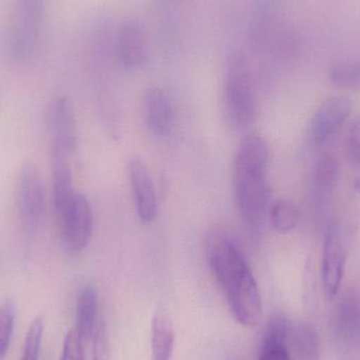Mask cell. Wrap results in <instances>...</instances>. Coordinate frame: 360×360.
Instances as JSON below:
<instances>
[{
  "label": "cell",
  "instance_id": "6da1fadb",
  "mask_svg": "<svg viewBox=\"0 0 360 360\" xmlns=\"http://www.w3.org/2000/svg\"><path fill=\"white\" fill-rule=\"evenodd\" d=\"M207 259L236 321L245 327L257 326L262 315V296L236 241L226 233H213L207 243Z\"/></svg>",
  "mask_w": 360,
  "mask_h": 360
},
{
  "label": "cell",
  "instance_id": "7a4b0ae2",
  "mask_svg": "<svg viewBox=\"0 0 360 360\" xmlns=\"http://www.w3.org/2000/svg\"><path fill=\"white\" fill-rule=\"evenodd\" d=\"M269 148L264 137H245L234 160L235 197L243 224L253 238H258L266 219L269 202Z\"/></svg>",
  "mask_w": 360,
  "mask_h": 360
},
{
  "label": "cell",
  "instance_id": "3957f363",
  "mask_svg": "<svg viewBox=\"0 0 360 360\" xmlns=\"http://www.w3.org/2000/svg\"><path fill=\"white\" fill-rule=\"evenodd\" d=\"M226 108L233 128H248L253 122L255 99L249 65L245 56L235 54L229 63L226 80Z\"/></svg>",
  "mask_w": 360,
  "mask_h": 360
},
{
  "label": "cell",
  "instance_id": "277c9868",
  "mask_svg": "<svg viewBox=\"0 0 360 360\" xmlns=\"http://www.w3.org/2000/svg\"><path fill=\"white\" fill-rule=\"evenodd\" d=\"M44 186L37 167L25 165L19 172L16 184V211L21 226L32 235L42 219L44 212Z\"/></svg>",
  "mask_w": 360,
  "mask_h": 360
},
{
  "label": "cell",
  "instance_id": "5b68a950",
  "mask_svg": "<svg viewBox=\"0 0 360 360\" xmlns=\"http://www.w3.org/2000/svg\"><path fill=\"white\" fill-rule=\"evenodd\" d=\"M58 215L63 247L70 253L84 251L90 241L93 230L92 207L89 199L84 194L75 193Z\"/></svg>",
  "mask_w": 360,
  "mask_h": 360
},
{
  "label": "cell",
  "instance_id": "8992f818",
  "mask_svg": "<svg viewBox=\"0 0 360 360\" xmlns=\"http://www.w3.org/2000/svg\"><path fill=\"white\" fill-rule=\"evenodd\" d=\"M352 103L338 95L325 99L311 120L310 137L313 143L323 145L334 136L350 117Z\"/></svg>",
  "mask_w": 360,
  "mask_h": 360
},
{
  "label": "cell",
  "instance_id": "52a82bcc",
  "mask_svg": "<svg viewBox=\"0 0 360 360\" xmlns=\"http://www.w3.org/2000/svg\"><path fill=\"white\" fill-rule=\"evenodd\" d=\"M128 172L137 215L143 224H150L158 214V195L151 173L139 158L130 160Z\"/></svg>",
  "mask_w": 360,
  "mask_h": 360
},
{
  "label": "cell",
  "instance_id": "ba28073f",
  "mask_svg": "<svg viewBox=\"0 0 360 360\" xmlns=\"http://www.w3.org/2000/svg\"><path fill=\"white\" fill-rule=\"evenodd\" d=\"M347 253L342 238L338 231L331 228L326 235L321 258V283L329 297H335L342 288Z\"/></svg>",
  "mask_w": 360,
  "mask_h": 360
},
{
  "label": "cell",
  "instance_id": "9c48e42d",
  "mask_svg": "<svg viewBox=\"0 0 360 360\" xmlns=\"http://www.w3.org/2000/svg\"><path fill=\"white\" fill-rule=\"evenodd\" d=\"M143 114L150 132L158 139L170 136L175 122V112L170 96L162 89L152 86L143 95Z\"/></svg>",
  "mask_w": 360,
  "mask_h": 360
},
{
  "label": "cell",
  "instance_id": "30bf717a",
  "mask_svg": "<svg viewBox=\"0 0 360 360\" xmlns=\"http://www.w3.org/2000/svg\"><path fill=\"white\" fill-rule=\"evenodd\" d=\"M74 153L63 146L51 143L53 199L57 214L61 213L74 196L71 160Z\"/></svg>",
  "mask_w": 360,
  "mask_h": 360
},
{
  "label": "cell",
  "instance_id": "8fae6325",
  "mask_svg": "<svg viewBox=\"0 0 360 360\" xmlns=\"http://www.w3.org/2000/svg\"><path fill=\"white\" fill-rule=\"evenodd\" d=\"M117 56L122 67L135 70L147 60V42L143 27L137 21H127L117 36Z\"/></svg>",
  "mask_w": 360,
  "mask_h": 360
},
{
  "label": "cell",
  "instance_id": "7c38bea8",
  "mask_svg": "<svg viewBox=\"0 0 360 360\" xmlns=\"http://www.w3.org/2000/svg\"><path fill=\"white\" fill-rule=\"evenodd\" d=\"M49 129L52 143L63 146L75 153L77 148V127L71 103L65 97L57 99L49 111Z\"/></svg>",
  "mask_w": 360,
  "mask_h": 360
},
{
  "label": "cell",
  "instance_id": "4fadbf2b",
  "mask_svg": "<svg viewBox=\"0 0 360 360\" xmlns=\"http://www.w3.org/2000/svg\"><path fill=\"white\" fill-rule=\"evenodd\" d=\"M340 175V164L332 154H323L317 160L311 179L313 200L321 205L332 196Z\"/></svg>",
  "mask_w": 360,
  "mask_h": 360
},
{
  "label": "cell",
  "instance_id": "5bb4252c",
  "mask_svg": "<svg viewBox=\"0 0 360 360\" xmlns=\"http://www.w3.org/2000/svg\"><path fill=\"white\" fill-rule=\"evenodd\" d=\"M98 295L93 285H86L79 290L76 300V329L78 336L86 342L94 335L97 328Z\"/></svg>",
  "mask_w": 360,
  "mask_h": 360
},
{
  "label": "cell",
  "instance_id": "9a60e30c",
  "mask_svg": "<svg viewBox=\"0 0 360 360\" xmlns=\"http://www.w3.org/2000/svg\"><path fill=\"white\" fill-rule=\"evenodd\" d=\"M175 334L170 316L165 312H158L152 319V360H171Z\"/></svg>",
  "mask_w": 360,
  "mask_h": 360
},
{
  "label": "cell",
  "instance_id": "2e32d148",
  "mask_svg": "<svg viewBox=\"0 0 360 360\" xmlns=\"http://www.w3.org/2000/svg\"><path fill=\"white\" fill-rule=\"evenodd\" d=\"M10 56L17 61L31 60L39 46V30L15 25L6 40Z\"/></svg>",
  "mask_w": 360,
  "mask_h": 360
},
{
  "label": "cell",
  "instance_id": "e0dca14e",
  "mask_svg": "<svg viewBox=\"0 0 360 360\" xmlns=\"http://www.w3.org/2000/svg\"><path fill=\"white\" fill-rule=\"evenodd\" d=\"M292 342L297 360H321L319 334L310 323H302L293 329Z\"/></svg>",
  "mask_w": 360,
  "mask_h": 360
},
{
  "label": "cell",
  "instance_id": "ac0fdd59",
  "mask_svg": "<svg viewBox=\"0 0 360 360\" xmlns=\"http://www.w3.org/2000/svg\"><path fill=\"white\" fill-rule=\"evenodd\" d=\"M300 211L297 205L287 199H281L270 210V220L273 228L281 234L292 232L297 226Z\"/></svg>",
  "mask_w": 360,
  "mask_h": 360
},
{
  "label": "cell",
  "instance_id": "d6986e66",
  "mask_svg": "<svg viewBox=\"0 0 360 360\" xmlns=\"http://www.w3.org/2000/svg\"><path fill=\"white\" fill-rule=\"evenodd\" d=\"M330 82L334 86L348 91L360 90V59L338 63L329 70Z\"/></svg>",
  "mask_w": 360,
  "mask_h": 360
},
{
  "label": "cell",
  "instance_id": "ffe728a7",
  "mask_svg": "<svg viewBox=\"0 0 360 360\" xmlns=\"http://www.w3.org/2000/svg\"><path fill=\"white\" fill-rule=\"evenodd\" d=\"M291 323L283 316H274L270 319L264 338H262V348L266 347H285L288 348L292 338Z\"/></svg>",
  "mask_w": 360,
  "mask_h": 360
},
{
  "label": "cell",
  "instance_id": "44dd1931",
  "mask_svg": "<svg viewBox=\"0 0 360 360\" xmlns=\"http://www.w3.org/2000/svg\"><path fill=\"white\" fill-rule=\"evenodd\" d=\"M16 25L39 30L46 15V0H16Z\"/></svg>",
  "mask_w": 360,
  "mask_h": 360
},
{
  "label": "cell",
  "instance_id": "7402d4cb",
  "mask_svg": "<svg viewBox=\"0 0 360 360\" xmlns=\"http://www.w3.org/2000/svg\"><path fill=\"white\" fill-rule=\"evenodd\" d=\"M42 335H44V319L41 316L35 317L32 321L27 335H25L21 360H38L39 359Z\"/></svg>",
  "mask_w": 360,
  "mask_h": 360
},
{
  "label": "cell",
  "instance_id": "603a6c76",
  "mask_svg": "<svg viewBox=\"0 0 360 360\" xmlns=\"http://www.w3.org/2000/svg\"><path fill=\"white\" fill-rule=\"evenodd\" d=\"M15 308L12 302L0 306V360L6 357L14 331Z\"/></svg>",
  "mask_w": 360,
  "mask_h": 360
},
{
  "label": "cell",
  "instance_id": "cb8c5ba5",
  "mask_svg": "<svg viewBox=\"0 0 360 360\" xmlns=\"http://www.w3.org/2000/svg\"><path fill=\"white\" fill-rule=\"evenodd\" d=\"M60 360H84V342L75 330H72L65 336Z\"/></svg>",
  "mask_w": 360,
  "mask_h": 360
},
{
  "label": "cell",
  "instance_id": "d4e9b609",
  "mask_svg": "<svg viewBox=\"0 0 360 360\" xmlns=\"http://www.w3.org/2000/svg\"><path fill=\"white\" fill-rule=\"evenodd\" d=\"M93 360H110V342L105 323L97 326L93 335Z\"/></svg>",
  "mask_w": 360,
  "mask_h": 360
},
{
  "label": "cell",
  "instance_id": "484cf974",
  "mask_svg": "<svg viewBox=\"0 0 360 360\" xmlns=\"http://www.w3.org/2000/svg\"><path fill=\"white\" fill-rule=\"evenodd\" d=\"M347 153L351 162L360 164V116L355 118L349 127Z\"/></svg>",
  "mask_w": 360,
  "mask_h": 360
},
{
  "label": "cell",
  "instance_id": "4316f807",
  "mask_svg": "<svg viewBox=\"0 0 360 360\" xmlns=\"http://www.w3.org/2000/svg\"><path fill=\"white\" fill-rule=\"evenodd\" d=\"M259 360H292L289 349L285 347L262 348Z\"/></svg>",
  "mask_w": 360,
  "mask_h": 360
}]
</instances>
